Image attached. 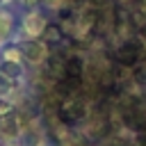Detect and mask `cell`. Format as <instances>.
<instances>
[{
    "label": "cell",
    "mask_w": 146,
    "mask_h": 146,
    "mask_svg": "<svg viewBox=\"0 0 146 146\" xmlns=\"http://www.w3.org/2000/svg\"><path fill=\"white\" fill-rule=\"evenodd\" d=\"M21 55H25V59L32 62V64H46L50 52H48V46L41 39H32V41L21 46Z\"/></svg>",
    "instance_id": "6da1fadb"
},
{
    "label": "cell",
    "mask_w": 146,
    "mask_h": 146,
    "mask_svg": "<svg viewBox=\"0 0 146 146\" xmlns=\"http://www.w3.org/2000/svg\"><path fill=\"white\" fill-rule=\"evenodd\" d=\"M46 25H48V21H46V16H41V14H30V16L23 21V27H25V32H27L30 36H41V32L46 30Z\"/></svg>",
    "instance_id": "7a4b0ae2"
},
{
    "label": "cell",
    "mask_w": 146,
    "mask_h": 146,
    "mask_svg": "<svg viewBox=\"0 0 146 146\" xmlns=\"http://www.w3.org/2000/svg\"><path fill=\"white\" fill-rule=\"evenodd\" d=\"M62 36H64V30L59 27V23H57V25H55V23H48L46 30L41 32V41H43L46 46H50V43H59Z\"/></svg>",
    "instance_id": "3957f363"
},
{
    "label": "cell",
    "mask_w": 146,
    "mask_h": 146,
    "mask_svg": "<svg viewBox=\"0 0 146 146\" xmlns=\"http://www.w3.org/2000/svg\"><path fill=\"white\" fill-rule=\"evenodd\" d=\"M0 73H2V75H7L9 80H14V82H16V80L21 78L23 68H21V64H18V62H9V59H5V62L0 64Z\"/></svg>",
    "instance_id": "277c9868"
},
{
    "label": "cell",
    "mask_w": 146,
    "mask_h": 146,
    "mask_svg": "<svg viewBox=\"0 0 146 146\" xmlns=\"http://www.w3.org/2000/svg\"><path fill=\"white\" fill-rule=\"evenodd\" d=\"M11 32H14V18L7 11H0V41L9 39Z\"/></svg>",
    "instance_id": "5b68a950"
},
{
    "label": "cell",
    "mask_w": 146,
    "mask_h": 146,
    "mask_svg": "<svg viewBox=\"0 0 146 146\" xmlns=\"http://www.w3.org/2000/svg\"><path fill=\"white\" fill-rule=\"evenodd\" d=\"M14 87H16V82H14V80H9L7 75H2V73H0V96L11 94V91H14Z\"/></svg>",
    "instance_id": "8992f818"
},
{
    "label": "cell",
    "mask_w": 146,
    "mask_h": 146,
    "mask_svg": "<svg viewBox=\"0 0 146 146\" xmlns=\"http://www.w3.org/2000/svg\"><path fill=\"white\" fill-rule=\"evenodd\" d=\"M5 55H7L9 62H18V57H21V48H16V46H7V48H5Z\"/></svg>",
    "instance_id": "52a82bcc"
},
{
    "label": "cell",
    "mask_w": 146,
    "mask_h": 146,
    "mask_svg": "<svg viewBox=\"0 0 146 146\" xmlns=\"http://www.w3.org/2000/svg\"><path fill=\"white\" fill-rule=\"evenodd\" d=\"M11 112H14V105L7 103L5 98H0V119H2V116H9Z\"/></svg>",
    "instance_id": "ba28073f"
},
{
    "label": "cell",
    "mask_w": 146,
    "mask_h": 146,
    "mask_svg": "<svg viewBox=\"0 0 146 146\" xmlns=\"http://www.w3.org/2000/svg\"><path fill=\"white\" fill-rule=\"evenodd\" d=\"M43 2L52 9H64V0H43Z\"/></svg>",
    "instance_id": "9c48e42d"
},
{
    "label": "cell",
    "mask_w": 146,
    "mask_h": 146,
    "mask_svg": "<svg viewBox=\"0 0 146 146\" xmlns=\"http://www.w3.org/2000/svg\"><path fill=\"white\" fill-rule=\"evenodd\" d=\"M23 2H25V7H30V9H32V7H36V5H39V2H43V0H23Z\"/></svg>",
    "instance_id": "30bf717a"
},
{
    "label": "cell",
    "mask_w": 146,
    "mask_h": 146,
    "mask_svg": "<svg viewBox=\"0 0 146 146\" xmlns=\"http://www.w3.org/2000/svg\"><path fill=\"white\" fill-rule=\"evenodd\" d=\"M80 2H82V0H64V7H71V9H73V7L80 5Z\"/></svg>",
    "instance_id": "8fae6325"
}]
</instances>
